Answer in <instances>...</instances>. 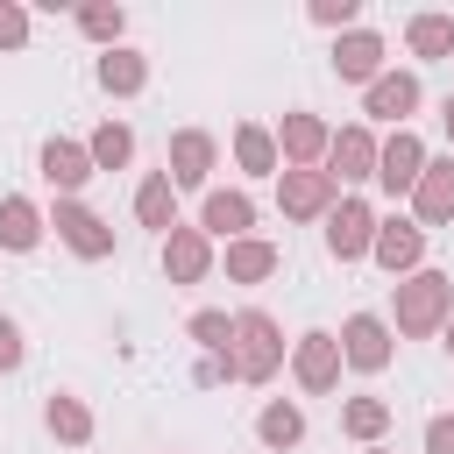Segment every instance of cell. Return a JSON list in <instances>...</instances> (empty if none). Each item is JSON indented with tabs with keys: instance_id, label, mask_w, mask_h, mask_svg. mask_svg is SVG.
Here are the masks:
<instances>
[{
	"instance_id": "f1b7e54d",
	"label": "cell",
	"mask_w": 454,
	"mask_h": 454,
	"mask_svg": "<svg viewBox=\"0 0 454 454\" xmlns=\"http://www.w3.org/2000/svg\"><path fill=\"white\" fill-rule=\"evenodd\" d=\"M291 149H319V128L312 121H291Z\"/></svg>"
},
{
	"instance_id": "ac0fdd59",
	"label": "cell",
	"mask_w": 454,
	"mask_h": 454,
	"mask_svg": "<svg viewBox=\"0 0 454 454\" xmlns=\"http://www.w3.org/2000/svg\"><path fill=\"white\" fill-rule=\"evenodd\" d=\"M262 440H277V447H284V440H298V411H284V404H277V411H262Z\"/></svg>"
},
{
	"instance_id": "1f68e13d",
	"label": "cell",
	"mask_w": 454,
	"mask_h": 454,
	"mask_svg": "<svg viewBox=\"0 0 454 454\" xmlns=\"http://www.w3.org/2000/svg\"><path fill=\"white\" fill-rule=\"evenodd\" d=\"M0 35H7V43L21 35V14H14V7H0Z\"/></svg>"
},
{
	"instance_id": "d6986e66",
	"label": "cell",
	"mask_w": 454,
	"mask_h": 454,
	"mask_svg": "<svg viewBox=\"0 0 454 454\" xmlns=\"http://www.w3.org/2000/svg\"><path fill=\"white\" fill-rule=\"evenodd\" d=\"M284 199H291L298 213H312V206L326 199V184H319V177H291V192H284Z\"/></svg>"
},
{
	"instance_id": "d6a6232c",
	"label": "cell",
	"mask_w": 454,
	"mask_h": 454,
	"mask_svg": "<svg viewBox=\"0 0 454 454\" xmlns=\"http://www.w3.org/2000/svg\"><path fill=\"white\" fill-rule=\"evenodd\" d=\"M447 128H454V106H447Z\"/></svg>"
},
{
	"instance_id": "603a6c76",
	"label": "cell",
	"mask_w": 454,
	"mask_h": 454,
	"mask_svg": "<svg viewBox=\"0 0 454 454\" xmlns=\"http://www.w3.org/2000/svg\"><path fill=\"white\" fill-rule=\"evenodd\" d=\"M50 426H64V433L78 440V433H85V411H78V404H50Z\"/></svg>"
},
{
	"instance_id": "7402d4cb",
	"label": "cell",
	"mask_w": 454,
	"mask_h": 454,
	"mask_svg": "<svg viewBox=\"0 0 454 454\" xmlns=\"http://www.w3.org/2000/svg\"><path fill=\"white\" fill-rule=\"evenodd\" d=\"M270 270V248H234V277H262Z\"/></svg>"
},
{
	"instance_id": "2e32d148",
	"label": "cell",
	"mask_w": 454,
	"mask_h": 454,
	"mask_svg": "<svg viewBox=\"0 0 454 454\" xmlns=\"http://www.w3.org/2000/svg\"><path fill=\"white\" fill-rule=\"evenodd\" d=\"M411 43H419V50H447V43H454V28L426 14V21H411Z\"/></svg>"
},
{
	"instance_id": "6da1fadb",
	"label": "cell",
	"mask_w": 454,
	"mask_h": 454,
	"mask_svg": "<svg viewBox=\"0 0 454 454\" xmlns=\"http://www.w3.org/2000/svg\"><path fill=\"white\" fill-rule=\"evenodd\" d=\"M57 227L71 234V248H78V255H106V234H99V220H92V213H78V206H57Z\"/></svg>"
},
{
	"instance_id": "5b68a950",
	"label": "cell",
	"mask_w": 454,
	"mask_h": 454,
	"mask_svg": "<svg viewBox=\"0 0 454 454\" xmlns=\"http://www.w3.org/2000/svg\"><path fill=\"white\" fill-rule=\"evenodd\" d=\"M241 340H248L241 369H248V376H262V369L277 362V348H270V319H241Z\"/></svg>"
},
{
	"instance_id": "7a4b0ae2",
	"label": "cell",
	"mask_w": 454,
	"mask_h": 454,
	"mask_svg": "<svg viewBox=\"0 0 454 454\" xmlns=\"http://www.w3.org/2000/svg\"><path fill=\"white\" fill-rule=\"evenodd\" d=\"M376 177H383V184H390V192H397V184H411V177H419V142H411V135H397V142H390V156H383V170H376Z\"/></svg>"
},
{
	"instance_id": "9a60e30c",
	"label": "cell",
	"mask_w": 454,
	"mask_h": 454,
	"mask_svg": "<svg viewBox=\"0 0 454 454\" xmlns=\"http://www.w3.org/2000/svg\"><path fill=\"white\" fill-rule=\"evenodd\" d=\"M142 220H149V227H163V220H170V184H163V177H149V184H142Z\"/></svg>"
},
{
	"instance_id": "ffe728a7",
	"label": "cell",
	"mask_w": 454,
	"mask_h": 454,
	"mask_svg": "<svg viewBox=\"0 0 454 454\" xmlns=\"http://www.w3.org/2000/svg\"><path fill=\"white\" fill-rule=\"evenodd\" d=\"M92 156H99V163H121V156H128V135H121V128H106V135L92 142Z\"/></svg>"
},
{
	"instance_id": "8992f818",
	"label": "cell",
	"mask_w": 454,
	"mask_h": 454,
	"mask_svg": "<svg viewBox=\"0 0 454 454\" xmlns=\"http://www.w3.org/2000/svg\"><path fill=\"white\" fill-rule=\"evenodd\" d=\"M43 170H50L57 184H85V156H78L71 142H50V149H43Z\"/></svg>"
},
{
	"instance_id": "4fadbf2b",
	"label": "cell",
	"mask_w": 454,
	"mask_h": 454,
	"mask_svg": "<svg viewBox=\"0 0 454 454\" xmlns=\"http://www.w3.org/2000/svg\"><path fill=\"white\" fill-rule=\"evenodd\" d=\"M376 248H383V262L397 270V262H411V255H419V227H404V220H397V227H390Z\"/></svg>"
},
{
	"instance_id": "30bf717a",
	"label": "cell",
	"mask_w": 454,
	"mask_h": 454,
	"mask_svg": "<svg viewBox=\"0 0 454 454\" xmlns=\"http://www.w3.org/2000/svg\"><path fill=\"white\" fill-rule=\"evenodd\" d=\"M298 376H305V383H326V376H333V348H326V333H312V340L298 348Z\"/></svg>"
},
{
	"instance_id": "484cf974",
	"label": "cell",
	"mask_w": 454,
	"mask_h": 454,
	"mask_svg": "<svg viewBox=\"0 0 454 454\" xmlns=\"http://www.w3.org/2000/svg\"><path fill=\"white\" fill-rule=\"evenodd\" d=\"M99 78H106V85H135V78H142V71H135V64H128V57H121V64H114V57H106V71H99Z\"/></svg>"
},
{
	"instance_id": "8fae6325",
	"label": "cell",
	"mask_w": 454,
	"mask_h": 454,
	"mask_svg": "<svg viewBox=\"0 0 454 454\" xmlns=\"http://www.w3.org/2000/svg\"><path fill=\"white\" fill-rule=\"evenodd\" d=\"M447 213H454V163H440L426 177V220H447Z\"/></svg>"
},
{
	"instance_id": "7c38bea8",
	"label": "cell",
	"mask_w": 454,
	"mask_h": 454,
	"mask_svg": "<svg viewBox=\"0 0 454 454\" xmlns=\"http://www.w3.org/2000/svg\"><path fill=\"white\" fill-rule=\"evenodd\" d=\"M411 99H419V85H411V78H383L369 106H376V114H411Z\"/></svg>"
},
{
	"instance_id": "44dd1931",
	"label": "cell",
	"mask_w": 454,
	"mask_h": 454,
	"mask_svg": "<svg viewBox=\"0 0 454 454\" xmlns=\"http://www.w3.org/2000/svg\"><path fill=\"white\" fill-rule=\"evenodd\" d=\"M340 163H348V177H362V163H369V142H362V135H340Z\"/></svg>"
},
{
	"instance_id": "52a82bcc",
	"label": "cell",
	"mask_w": 454,
	"mask_h": 454,
	"mask_svg": "<svg viewBox=\"0 0 454 454\" xmlns=\"http://www.w3.org/2000/svg\"><path fill=\"white\" fill-rule=\"evenodd\" d=\"M433 312H440V277H419L404 298V326H433Z\"/></svg>"
},
{
	"instance_id": "cb8c5ba5",
	"label": "cell",
	"mask_w": 454,
	"mask_h": 454,
	"mask_svg": "<svg viewBox=\"0 0 454 454\" xmlns=\"http://www.w3.org/2000/svg\"><path fill=\"white\" fill-rule=\"evenodd\" d=\"M192 333H199V340H213V348H220V340H227V319H213V312H199V319H192Z\"/></svg>"
},
{
	"instance_id": "83f0119b",
	"label": "cell",
	"mask_w": 454,
	"mask_h": 454,
	"mask_svg": "<svg viewBox=\"0 0 454 454\" xmlns=\"http://www.w3.org/2000/svg\"><path fill=\"white\" fill-rule=\"evenodd\" d=\"M85 28H92V35H114V28H121V14H106V7H92V14H85Z\"/></svg>"
},
{
	"instance_id": "4316f807",
	"label": "cell",
	"mask_w": 454,
	"mask_h": 454,
	"mask_svg": "<svg viewBox=\"0 0 454 454\" xmlns=\"http://www.w3.org/2000/svg\"><path fill=\"white\" fill-rule=\"evenodd\" d=\"M241 156H248V163H255V170H262V163H270V142H262V135H255V128H248V135H241Z\"/></svg>"
},
{
	"instance_id": "3957f363",
	"label": "cell",
	"mask_w": 454,
	"mask_h": 454,
	"mask_svg": "<svg viewBox=\"0 0 454 454\" xmlns=\"http://www.w3.org/2000/svg\"><path fill=\"white\" fill-rule=\"evenodd\" d=\"M376 57H383V43H376V35H355V43H340V50H333V64H340L348 78H369V71H376Z\"/></svg>"
},
{
	"instance_id": "4dcf8cb0",
	"label": "cell",
	"mask_w": 454,
	"mask_h": 454,
	"mask_svg": "<svg viewBox=\"0 0 454 454\" xmlns=\"http://www.w3.org/2000/svg\"><path fill=\"white\" fill-rule=\"evenodd\" d=\"M433 454H454V426H447V419L433 426Z\"/></svg>"
},
{
	"instance_id": "e0dca14e",
	"label": "cell",
	"mask_w": 454,
	"mask_h": 454,
	"mask_svg": "<svg viewBox=\"0 0 454 454\" xmlns=\"http://www.w3.org/2000/svg\"><path fill=\"white\" fill-rule=\"evenodd\" d=\"M206 227H248V206L241 199H213L206 206Z\"/></svg>"
},
{
	"instance_id": "f546056e",
	"label": "cell",
	"mask_w": 454,
	"mask_h": 454,
	"mask_svg": "<svg viewBox=\"0 0 454 454\" xmlns=\"http://www.w3.org/2000/svg\"><path fill=\"white\" fill-rule=\"evenodd\" d=\"M170 262H177V270L192 277V270H199V241H177V248H170Z\"/></svg>"
},
{
	"instance_id": "d4e9b609",
	"label": "cell",
	"mask_w": 454,
	"mask_h": 454,
	"mask_svg": "<svg viewBox=\"0 0 454 454\" xmlns=\"http://www.w3.org/2000/svg\"><path fill=\"white\" fill-rule=\"evenodd\" d=\"M14 362H21V333L0 319V369H14Z\"/></svg>"
},
{
	"instance_id": "5bb4252c",
	"label": "cell",
	"mask_w": 454,
	"mask_h": 454,
	"mask_svg": "<svg viewBox=\"0 0 454 454\" xmlns=\"http://www.w3.org/2000/svg\"><path fill=\"white\" fill-rule=\"evenodd\" d=\"M177 177H184V184L206 177V135H184V142H177Z\"/></svg>"
},
{
	"instance_id": "277c9868",
	"label": "cell",
	"mask_w": 454,
	"mask_h": 454,
	"mask_svg": "<svg viewBox=\"0 0 454 454\" xmlns=\"http://www.w3.org/2000/svg\"><path fill=\"white\" fill-rule=\"evenodd\" d=\"M362 234H369V213H362V206H340V220L326 227L333 255H355V248H362Z\"/></svg>"
},
{
	"instance_id": "ba28073f",
	"label": "cell",
	"mask_w": 454,
	"mask_h": 454,
	"mask_svg": "<svg viewBox=\"0 0 454 454\" xmlns=\"http://www.w3.org/2000/svg\"><path fill=\"white\" fill-rule=\"evenodd\" d=\"M348 355H355L362 369H376V362H383V326H376V319H355V326H348Z\"/></svg>"
},
{
	"instance_id": "9c48e42d",
	"label": "cell",
	"mask_w": 454,
	"mask_h": 454,
	"mask_svg": "<svg viewBox=\"0 0 454 454\" xmlns=\"http://www.w3.org/2000/svg\"><path fill=\"white\" fill-rule=\"evenodd\" d=\"M0 234H7V248H28V241H35V213H28L21 199H7V206H0Z\"/></svg>"
}]
</instances>
